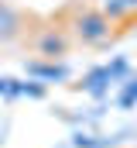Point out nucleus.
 Listing matches in <instances>:
<instances>
[{
  "mask_svg": "<svg viewBox=\"0 0 137 148\" xmlns=\"http://www.w3.org/2000/svg\"><path fill=\"white\" fill-rule=\"evenodd\" d=\"M72 28H75V38H79L82 45H103V41L110 38V21L103 17L96 7H93V10H82Z\"/></svg>",
  "mask_w": 137,
  "mask_h": 148,
  "instance_id": "nucleus-1",
  "label": "nucleus"
},
{
  "mask_svg": "<svg viewBox=\"0 0 137 148\" xmlns=\"http://www.w3.org/2000/svg\"><path fill=\"white\" fill-rule=\"evenodd\" d=\"M65 48H68L65 35H62V31H52V28L41 35V41H38V55H45V59H52V62H55V59H62V55H65Z\"/></svg>",
  "mask_w": 137,
  "mask_h": 148,
  "instance_id": "nucleus-2",
  "label": "nucleus"
},
{
  "mask_svg": "<svg viewBox=\"0 0 137 148\" xmlns=\"http://www.w3.org/2000/svg\"><path fill=\"white\" fill-rule=\"evenodd\" d=\"M24 69H28L31 76H38V79H52V83L68 79V66H62V62H41V59H34V62H28Z\"/></svg>",
  "mask_w": 137,
  "mask_h": 148,
  "instance_id": "nucleus-3",
  "label": "nucleus"
},
{
  "mask_svg": "<svg viewBox=\"0 0 137 148\" xmlns=\"http://www.w3.org/2000/svg\"><path fill=\"white\" fill-rule=\"evenodd\" d=\"M96 10L106 21H120V17L137 14V0H96Z\"/></svg>",
  "mask_w": 137,
  "mask_h": 148,
  "instance_id": "nucleus-4",
  "label": "nucleus"
},
{
  "mask_svg": "<svg viewBox=\"0 0 137 148\" xmlns=\"http://www.w3.org/2000/svg\"><path fill=\"white\" fill-rule=\"evenodd\" d=\"M17 35H21V14L10 10L7 3H0V41H10Z\"/></svg>",
  "mask_w": 137,
  "mask_h": 148,
  "instance_id": "nucleus-5",
  "label": "nucleus"
},
{
  "mask_svg": "<svg viewBox=\"0 0 137 148\" xmlns=\"http://www.w3.org/2000/svg\"><path fill=\"white\" fill-rule=\"evenodd\" d=\"M117 103H120L123 110L137 103V79H127V83H123V90H120V97H117Z\"/></svg>",
  "mask_w": 137,
  "mask_h": 148,
  "instance_id": "nucleus-6",
  "label": "nucleus"
},
{
  "mask_svg": "<svg viewBox=\"0 0 137 148\" xmlns=\"http://www.w3.org/2000/svg\"><path fill=\"white\" fill-rule=\"evenodd\" d=\"M72 145L75 148H106V145H113V141H103L100 134H75Z\"/></svg>",
  "mask_w": 137,
  "mask_h": 148,
  "instance_id": "nucleus-7",
  "label": "nucleus"
},
{
  "mask_svg": "<svg viewBox=\"0 0 137 148\" xmlns=\"http://www.w3.org/2000/svg\"><path fill=\"white\" fill-rule=\"evenodd\" d=\"M0 93H7V79L3 76H0Z\"/></svg>",
  "mask_w": 137,
  "mask_h": 148,
  "instance_id": "nucleus-8",
  "label": "nucleus"
}]
</instances>
